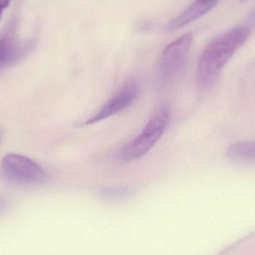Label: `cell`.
I'll list each match as a JSON object with an SVG mask.
<instances>
[{
  "label": "cell",
  "instance_id": "obj_3",
  "mask_svg": "<svg viewBox=\"0 0 255 255\" xmlns=\"http://www.w3.org/2000/svg\"><path fill=\"white\" fill-rule=\"evenodd\" d=\"M193 42V34L187 33L168 45L162 52L158 74L164 86L172 85L184 73Z\"/></svg>",
  "mask_w": 255,
  "mask_h": 255
},
{
  "label": "cell",
  "instance_id": "obj_7",
  "mask_svg": "<svg viewBox=\"0 0 255 255\" xmlns=\"http://www.w3.org/2000/svg\"><path fill=\"white\" fill-rule=\"evenodd\" d=\"M30 43H23L11 34L0 38V68L8 67L17 62L31 49Z\"/></svg>",
  "mask_w": 255,
  "mask_h": 255
},
{
  "label": "cell",
  "instance_id": "obj_5",
  "mask_svg": "<svg viewBox=\"0 0 255 255\" xmlns=\"http://www.w3.org/2000/svg\"><path fill=\"white\" fill-rule=\"evenodd\" d=\"M139 91V82L134 79H129L85 124L91 125L100 122L125 110L134 103Z\"/></svg>",
  "mask_w": 255,
  "mask_h": 255
},
{
  "label": "cell",
  "instance_id": "obj_1",
  "mask_svg": "<svg viewBox=\"0 0 255 255\" xmlns=\"http://www.w3.org/2000/svg\"><path fill=\"white\" fill-rule=\"evenodd\" d=\"M247 27L233 28L211 40L202 51L196 68V82L202 90L211 88L235 52L250 37Z\"/></svg>",
  "mask_w": 255,
  "mask_h": 255
},
{
  "label": "cell",
  "instance_id": "obj_2",
  "mask_svg": "<svg viewBox=\"0 0 255 255\" xmlns=\"http://www.w3.org/2000/svg\"><path fill=\"white\" fill-rule=\"evenodd\" d=\"M169 109L161 108L148 121L142 132L121 148L118 154L119 160L128 163L145 155L161 137L169 124Z\"/></svg>",
  "mask_w": 255,
  "mask_h": 255
},
{
  "label": "cell",
  "instance_id": "obj_12",
  "mask_svg": "<svg viewBox=\"0 0 255 255\" xmlns=\"http://www.w3.org/2000/svg\"><path fill=\"white\" fill-rule=\"evenodd\" d=\"M243 1H244V0H243Z\"/></svg>",
  "mask_w": 255,
  "mask_h": 255
},
{
  "label": "cell",
  "instance_id": "obj_8",
  "mask_svg": "<svg viewBox=\"0 0 255 255\" xmlns=\"http://www.w3.org/2000/svg\"><path fill=\"white\" fill-rule=\"evenodd\" d=\"M226 156L235 163H255V141L234 142L226 150Z\"/></svg>",
  "mask_w": 255,
  "mask_h": 255
},
{
  "label": "cell",
  "instance_id": "obj_11",
  "mask_svg": "<svg viewBox=\"0 0 255 255\" xmlns=\"http://www.w3.org/2000/svg\"><path fill=\"white\" fill-rule=\"evenodd\" d=\"M10 1L11 0H0V18L2 14L3 10L10 4Z\"/></svg>",
  "mask_w": 255,
  "mask_h": 255
},
{
  "label": "cell",
  "instance_id": "obj_9",
  "mask_svg": "<svg viewBox=\"0 0 255 255\" xmlns=\"http://www.w3.org/2000/svg\"><path fill=\"white\" fill-rule=\"evenodd\" d=\"M100 194L104 198L111 199H124L130 194V189L118 188V187H106L100 191Z\"/></svg>",
  "mask_w": 255,
  "mask_h": 255
},
{
  "label": "cell",
  "instance_id": "obj_10",
  "mask_svg": "<svg viewBox=\"0 0 255 255\" xmlns=\"http://www.w3.org/2000/svg\"><path fill=\"white\" fill-rule=\"evenodd\" d=\"M7 208V203L4 198L0 196V216L2 215Z\"/></svg>",
  "mask_w": 255,
  "mask_h": 255
},
{
  "label": "cell",
  "instance_id": "obj_4",
  "mask_svg": "<svg viewBox=\"0 0 255 255\" xmlns=\"http://www.w3.org/2000/svg\"><path fill=\"white\" fill-rule=\"evenodd\" d=\"M0 168L5 179L15 184H39L46 178V173L40 165L20 154H9L4 156Z\"/></svg>",
  "mask_w": 255,
  "mask_h": 255
},
{
  "label": "cell",
  "instance_id": "obj_6",
  "mask_svg": "<svg viewBox=\"0 0 255 255\" xmlns=\"http://www.w3.org/2000/svg\"><path fill=\"white\" fill-rule=\"evenodd\" d=\"M217 1L218 0H196L182 13L166 24L165 31L172 32L194 22L208 13L215 6Z\"/></svg>",
  "mask_w": 255,
  "mask_h": 255
}]
</instances>
